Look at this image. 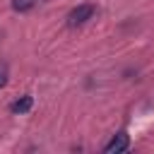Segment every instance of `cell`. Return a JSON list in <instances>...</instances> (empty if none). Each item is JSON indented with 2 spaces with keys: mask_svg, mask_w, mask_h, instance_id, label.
Wrapping results in <instances>:
<instances>
[{
  "mask_svg": "<svg viewBox=\"0 0 154 154\" xmlns=\"http://www.w3.org/2000/svg\"><path fill=\"white\" fill-rule=\"evenodd\" d=\"M94 12H96V7H94V5H89V2L72 7V10L67 12V26H70V29H75V26L87 24V22L94 17Z\"/></svg>",
  "mask_w": 154,
  "mask_h": 154,
  "instance_id": "obj_1",
  "label": "cell"
},
{
  "mask_svg": "<svg viewBox=\"0 0 154 154\" xmlns=\"http://www.w3.org/2000/svg\"><path fill=\"white\" fill-rule=\"evenodd\" d=\"M36 5V0H12V10L14 12H29Z\"/></svg>",
  "mask_w": 154,
  "mask_h": 154,
  "instance_id": "obj_4",
  "label": "cell"
},
{
  "mask_svg": "<svg viewBox=\"0 0 154 154\" xmlns=\"http://www.w3.org/2000/svg\"><path fill=\"white\" fill-rule=\"evenodd\" d=\"M31 106H34V99H31V96H22V99H17V101L10 106V111L19 116V113H26V111H31Z\"/></svg>",
  "mask_w": 154,
  "mask_h": 154,
  "instance_id": "obj_3",
  "label": "cell"
},
{
  "mask_svg": "<svg viewBox=\"0 0 154 154\" xmlns=\"http://www.w3.org/2000/svg\"><path fill=\"white\" fill-rule=\"evenodd\" d=\"M130 147V137L125 135V132H118V135H113V140L103 147V152L106 154H120V152H125Z\"/></svg>",
  "mask_w": 154,
  "mask_h": 154,
  "instance_id": "obj_2",
  "label": "cell"
},
{
  "mask_svg": "<svg viewBox=\"0 0 154 154\" xmlns=\"http://www.w3.org/2000/svg\"><path fill=\"white\" fill-rule=\"evenodd\" d=\"M7 84V67L5 65H0V89Z\"/></svg>",
  "mask_w": 154,
  "mask_h": 154,
  "instance_id": "obj_5",
  "label": "cell"
}]
</instances>
